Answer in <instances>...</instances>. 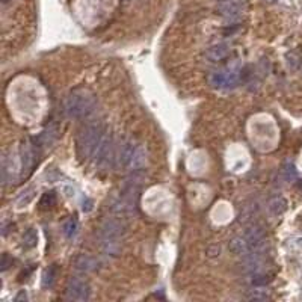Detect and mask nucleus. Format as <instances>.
Masks as SVG:
<instances>
[{
    "label": "nucleus",
    "instance_id": "1",
    "mask_svg": "<svg viewBox=\"0 0 302 302\" xmlns=\"http://www.w3.org/2000/svg\"><path fill=\"white\" fill-rule=\"evenodd\" d=\"M100 240L106 254L116 256L121 248V239L125 234V224L116 218H108L100 226Z\"/></svg>",
    "mask_w": 302,
    "mask_h": 302
},
{
    "label": "nucleus",
    "instance_id": "2",
    "mask_svg": "<svg viewBox=\"0 0 302 302\" xmlns=\"http://www.w3.org/2000/svg\"><path fill=\"white\" fill-rule=\"evenodd\" d=\"M95 108V97L86 89L73 91L64 102V113L68 118L88 116Z\"/></svg>",
    "mask_w": 302,
    "mask_h": 302
},
{
    "label": "nucleus",
    "instance_id": "3",
    "mask_svg": "<svg viewBox=\"0 0 302 302\" xmlns=\"http://www.w3.org/2000/svg\"><path fill=\"white\" fill-rule=\"evenodd\" d=\"M106 133V129L103 124L100 122H91L79 132L77 135V154L80 159H89L94 156L97 145L102 141L103 135Z\"/></svg>",
    "mask_w": 302,
    "mask_h": 302
},
{
    "label": "nucleus",
    "instance_id": "4",
    "mask_svg": "<svg viewBox=\"0 0 302 302\" xmlns=\"http://www.w3.org/2000/svg\"><path fill=\"white\" fill-rule=\"evenodd\" d=\"M65 295L70 301L85 302L91 298V286L86 280L79 278V276H73L67 283Z\"/></svg>",
    "mask_w": 302,
    "mask_h": 302
},
{
    "label": "nucleus",
    "instance_id": "5",
    "mask_svg": "<svg viewBox=\"0 0 302 302\" xmlns=\"http://www.w3.org/2000/svg\"><path fill=\"white\" fill-rule=\"evenodd\" d=\"M245 239L248 240L253 254H260L266 246V230L260 224H251L245 230Z\"/></svg>",
    "mask_w": 302,
    "mask_h": 302
},
{
    "label": "nucleus",
    "instance_id": "6",
    "mask_svg": "<svg viewBox=\"0 0 302 302\" xmlns=\"http://www.w3.org/2000/svg\"><path fill=\"white\" fill-rule=\"evenodd\" d=\"M95 162L98 166L102 168H108L113 159V139L112 136L106 132L102 138V141H100V144L97 145L95 148Z\"/></svg>",
    "mask_w": 302,
    "mask_h": 302
},
{
    "label": "nucleus",
    "instance_id": "7",
    "mask_svg": "<svg viewBox=\"0 0 302 302\" xmlns=\"http://www.w3.org/2000/svg\"><path fill=\"white\" fill-rule=\"evenodd\" d=\"M209 82L213 88H236L240 83V74L236 71H215L210 74Z\"/></svg>",
    "mask_w": 302,
    "mask_h": 302
},
{
    "label": "nucleus",
    "instance_id": "8",
    "mask_svg": "<svg viewBox=\"0 0 302 302\" xmlns=\"http://www.w3.org/2000/svg\"><path fill=\"white\" fill-rule=\"evenodd\" d=\"M216 11L225 20H237L245 11V0H222L218 3Z\"/></svg>",
    "mask_w": 302,
    "mask_h": 302
},
{
    "label": "nucleus",
    "instance_id": "9",
    "mask_svg": "<svg viewBox=\"0 0 302 302\" xmlns=\"http://www.w3.org/2000/svg\"><path fill=\"white\" fill-rule=\"evenodd\" d=\"M74 269L79 273H92L100 269V260L89 254H80L74 260Z\"/></svg>",
    "mask_w": 302,
    "mask_h": 302
},
{
    "label": "nucleus",
    "instance_id": "10",
    "mask_svg": "<svg viewBox=\"0 0 302 302\" xmlns=\"http://www.w3.org/2000/svg\"><path fill=\"white\" fill-rule=\"evenodd\" d=\"M139 144H136L135 141H127L119 150V154L116 157V165L119 168H129L130 166V162L133 159V154H135V151L138 148Z\"/></svg>",
    "mask_w": 302,
    "mask_h": 302
},
{
    "label": "nucleus",
    "instance_id": "11",
    "mask_svg": "<svg viewBox=\"0 0 302 302\" xmlns=\"http://www.w3.org/2000/svg\"><path fill=\"white\" fill-rule=\"evenodd\" d=\"M228 248L230 251L234 254V256H239V257H248L249 254H253V251H251V246L248 243V240L245 239V236H236L230 240L228 243Z\"/></svg>",
    "mask_w": 302,
    "mask_h": 302
},
{
    "label": "nucleus",
    "instance_id": "12",
    "mask_svg": "<svg viewBox=\"0 0 302 302\" xmlns=\"http://www.w3.org/2000/svg\"><path fill=\"white\" fill-rule=\"evenodd\" d=\"M231 48L230 45L226 44H215L212 47H209L206 50V58L212 62H219V61H224L226 56L230 55Z\"/></svg>",
    "mask_w": 302,
    "mask_h": 302
},
{
    "label": "nucleus",
    "instance_id": "13",
    "mask_svg": "<svg viewBox=\"0 0 302 302\" xmlns=\"http://www.w3.org/2000/svg\"><path fill=\"white\" fill-rule=\"evenodd\" d=\"M20 157H21V168H23V171H31V168L35 163V151H34L32 145L28 141L23 142V145H21Z\"/></svg>",
    "mask_w": 302,
    "mask_h": 302
},
{
    "label": "nucleus",
    "instance_id": "14",
    "mask_svg": "<svg viewBox=\"0 0 302 302\" xmlns=\"http://www.w3.org/2000/svg\"><path fill=\"white\" fill-rule=\"evenodd\" d=\"M147 162H148V150H147L145 145L139 144L138 148H136V151H135V154H133V159H132V162H130L129 169H132V171H135V172H136V171H141V169L147 165Z\"/></svg>",
    "mask_w": 302,
    "mask_h": 302
},
{
    "label": "nucleus",
    "instance_id": "15",
    "mask_svg": "<svg viewBox=\"0 0 302 302\" xmlns=\"http://www.w3.org/2000/svg\"><path fill=\"white\" fill-rule=\"evenodd\" d=\"M15 172H17V163H15L14 154L5 156L2 162V180L5 185L15 179Z\"/></svg>",
    "mask_w": 302,
    "mask_h": 302
},
{
    "label": "nucleus",
    "instance_id": "16",
    "mask_svg": "<svg viewBox=\"0 0 302 302\" xmlns=\"http://www.w3.org/2000/svg\"><path fill=\"white\" fill-rule=\"evenodd\" d=\"M286 210H287V199L284 196H273L267 203V212L275 218L281 216Z\"/></svg>",
    "mask_w": 302,
    "mask_h": 302
},
{
    "label": "nucleus",
    "instance_id": "17",
    "mask_svg": "<svg viewBox=\"0 0 302 302\" xmlns=\"http://www.w3.org/2000/svg\"><path fill=\"white\" fill-rule=\"evenodd\" d=\"M56 138H58V129L52 125V127L45 129V130L41 133V136L38 138V141H39L44 147H50V145H52V144L56 141Z\"/></svg>",
    "mask_w": 302,
    "mask_h": 302
},
{
    "label": "nucleus",
    "instance_id": "18",
    "mask_svg": "<svg viewBox=\"0 0 302 302\" xmlns=\"http://www.w3.org/2000/svg\"><path fill=\"white\" fill-rule=\"evenodd\" d=\"M38 245V233L35 228H29L23 234V246L26 249H32Z\"/></svg>",
    "mask_w": 302,
    "mask_h": 302
},
{
    "label": "nucleus",
    "instance_id": "19",
    "mask_svg": "<svg viewBox=\"0 0 302 302\" xmlns=\"http://www.w3.org/2000/svg\"><path fill=\"white\" fill-rule=\"evenodd\" d=\"M35 193H37V189L35 188H28V189H24L20 196L17 198V206L18 207H24V206H28L31 201L35 198Z\"/></svg>",
    "mask_w": 302,
    "mask_h": 302
},
{
    "label": "nucleus",
    "instance_id": "20",
    "mask_svg": "<svg viewBox=\"0 0 302 302\" xmlns=\"http://www.w3.org/2000/svg\"><path fill=\"white\" fill-rule=\"evenodd\" d=\"M77 231H79V222H77V219L70 218L64 224V236L67 239H73L76 234H77Z\"/></svg>",
    "mask_w": 302,
    "mask_h": 302
},
{
    "label": "nucleus",
    "instance_id": "21",
    "mask_svg": "<svg viewBox=\"0 0 302 302\" xmlns=\"http://www.w3.org/2000/svg\"><path fill=\"white\" fill-rule=\"evenodd\" d=\"M55 276H56V267L55 266H50L42 276V287H52L55 283Z\"/></svg>",
    "mask_w": 302,
    "mask_h": 302
},
{
    "label": "nucleus",
    "instance_id": "22",
    "mask_svg": "<svg viewBox=\"0 0 302 302\" xmlns=\"http://www.w3.org/2000/svg\"><path fill=\"white\" fill-rule=\"evenodd\" d=\"M246 299H248V301H254V302H257V301H266V299H269V295H267L264 290L254 289V290H249V292L246 293Z\"/></svg>",
    "mask_w": 302,
    "mask_h": 302
},
{
    "label": "nucleus",
    "instance_id": "23",
    "mask_svg": "<svg viewBox=\"0 0 302 302\" xmlns=\"http://www.w3.org/2000/svg\"><path fill=\"white\" fill-rule=\"evenodd\" d=\"M56 203V193L55 192H45L41 198L42 207H52Z\"/></svg>",
    "mask_w": 302,
    "mask_h": 302
},
{
    "label": "nucleus",
    "instance_id": "24",
    "mask_svg": "<svg viewBox=\"0 0 302 302\" xmlns=\"http://www.w3.org/2000/svg\"><path fill=\"white\" fill-rule=\"evenodd\" d=\"M269 281H270V278L267 275H263V273H259V272H256L254 276H253V284L256 287H263V286L269 284Z\"/></svg>",
    "mask_w": 302,
    "mask_h": 302
},
{
    "label": "nucleus",
    "instance_id": "25",
    "mask_svg": "<svg viewBox=\"0 0 302 302\" xmlns=\"http://www.w3.org/2000/svg\"><path fill=\"white\" fill-rule=\"evenodd\" d=\"M281 174L284 175L286 180H292L296 177V169H295V165L293 163H286L281 169Z\"/></svg>",
    "mask_w": 302,
    "mask_h": 302
},
{
    "label": "nucleus",
    "instance_id": "26",
    "mask_svg": "<svg viewBox=\"0 0 302 302\" xmlns=\"http://www.w3.org/2000/svg\"><path fill=\"white\" fill-rule=\"evenodd\" d=\"M206 254H207L209 259H216V257H219V256H221V245H212V246H209L207 251H206Z\"/></svg>",
    "mask_w": 302,
    "mask_h": 302
},
{
    "label": "nucleus",
    "instance_id": "27",
    "mask_svg": "<svg viewBox=\"0 0 302 302\" xmlns=\"http://www.w3.org/2000/svg\"><path fill=\"white\" fill-rule=\"evenodd\" d=\"M9 263H12V260L5 254L3 259H2V270H6V269L9 267Z\"/></svg>",
    "mask_w": 302,
    "mask_h": 302
},
{
    "label": "nucleus",
    "instance_id": "28",
    "mask_svg": "<svg viewBox=\"0 0 302 302\" xmlns=\"http://www.w3.org/2000/svg\"><path fill=\"white\" fill-rule=\"evenodd\" d=\"M289 56L292 58V62H290V64H292V68H296V67L299 65V58H298L295 53H290Z\"/></svg>",
    "mask_w": 302,
    "mask_h": 302
},
{
    "label": "nucleus",
    "instance_id": "29",
    "mask_svg": "<svg viewBox=\"0 0 302 302\" xmlns=\"http://www.w3.org/2000/svg\"><path fill=\"white\" fill-rule=\"evenodd\" d=\"M91 209H92V201H91V199H86V203L83 201V210H85V212H89Z\"/></svg>",
    "mask_w": 302,
    "mask_h": 302
},
{
    "label": "nucleus",
    "instance_id": "30",
    "mask_svg": "<svg viewBox=\"0 0 302 302\" xmlns=\"http://www.w3.org/2000/svg\"><path fill=\"white\" fill-rule=\"evenodd\" d=\"M20 299H24V301H26L28 299V296H26V293H24V292H21L17 298H15V301H20Z\"/></svg>",
    "mask_w": 302,
    "mask_h": 302
},
{
    "label": "nucleus",
    "instance_id": "31",
    "mask_svg": "<svg viewBox=\"0 0 302 302\" xmlns=\"http://www.w3.org/2000/svg\"><path fill=\"white\" fill-rule=\"evenodd\" d=\"M267 2H269V3H273V2H275V0H267Z\"/></svg>",
    "mask_w": 302,
    "mask_h": 302
},
{
    "label": "nucleus",
    "instance_id": "32",
    "mask_svg": "<svg viewBox=\"0 0 302 302\" xmlns=\"http://www.w3.org/2000/svg\"><path fill=\"white\" fill-rule=\"evenodd\" d=\"M218 2H222V0H218Z\"/></svg>",
    "mask_w": 302,
    "mask_h": 302
}]
</instances>
